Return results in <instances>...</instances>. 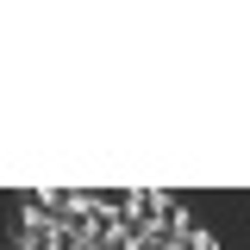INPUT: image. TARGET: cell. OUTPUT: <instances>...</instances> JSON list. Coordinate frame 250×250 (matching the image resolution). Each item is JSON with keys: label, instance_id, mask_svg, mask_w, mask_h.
I'll return each instance as SVG.
<instances>
[{"label": "cell", "instance_id": "1", "mask_svg": "<svg viewBox=\"0 0 250 250\" xmlns=\"http://www.w3.org/2000/svg\"><path fill=\"white\" fill-rule=\"evenodd\" d=\"M175 250H219V238L207 231V225H188V231H182V244H175Z\"/></svg>", "mask_w": 250, "mask_h": 250}]
</instances>
